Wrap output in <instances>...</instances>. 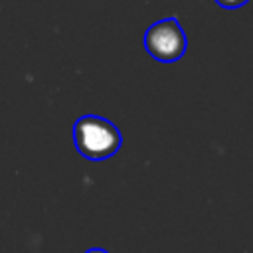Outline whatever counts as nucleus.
I'll return each mask as SVG.
<instances>
[{
  "label": "nucleus",
  "instance_id": "nucleus-3",
  "mask_svg": "<svg viewBox=\"0 0 253 253\" xmlns=\"http://www.w3.org/2000/svg\"><path fill=\"white\" fill-rule=\"evenodd\" d=\"M249 0H215V4H219L221 8H227V10H235V8H241L245 6Z\"/></svg>",
  "mask_w": 253,
  "mask_h": 253
},
{
  "label": "nucleus",
  "instance_id": "nucleus-4",
  "mask_svg": "<svg viewBox=\"0 0 253 253\" xmlns=\"http://www.w3.org/2000/svg\"><path fill=\"white\" fill-rule=\"evenodd\" d=\"M85 253H109V251H105V249H99V247H95V249H89V251H85Z\"/></svg>",
  "mask_w": 253,
  "mask_h": 253
},
{
  "label": "nucleus",
  "instance_id": "nucleus-1",
  "mask_svg": "<svg viewBox=\"0 0 253 253\" xmlns=\"http://www.w3.org/2000/svg\"><path fill=\"white\" fill-rule=\"evenodd\" d=\"M73 142L87 160H107L121 148L123 136L115 123L97 115H83L73 125Z\"/></svg>",
  "mask_w": 253,
  "mask_h": 253
},
{
  "label": "nucleus",
  "instance_id": "nucleus-2",
  "mask_svg": "<svg viewBox=\"0 0 253 253\" xmlns=\"http://www.w3.org/2000/svg\"><path fill=\"white\" fill-rule=\"evenodd\" d=\"M186 47L188 40L176 18L158 20L144 32V49L156 61L174 63L186 53Z\"/></svg>",
  "mask_w": 253,
  "mask_h": 253
}]
</instances>
